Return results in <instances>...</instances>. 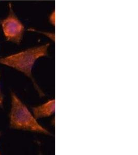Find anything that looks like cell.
I'll return each instance as SVG.
<instances>
[{
    "mask_svg": "<svg viewBox=\"0 0 138 155\" xmlns=\"http://www.w3.org/2000/svg\"><path fill=\"white\" fill-rule=\"evenodd\" d=\"M11 98L9 118V127L11 129L51 135L47 129L37 122L34 115L15 93L11 92Z\"/></svg>",
    "mask_w": 138,
    "mask_h": 155,
    "instance_id": "7a4b0ae2",
    "label": "cell"
},
{
    "mask_svg": "<svg viewBox=\"0 0 138 155\" xmlns=\"http://www.w3.org/2000/svg\"><path fill=\"white\" fill-rule=\"evenodd\" d=\"M32 112L36 119L52 116L55 113V100L50 99L44 104L32 107Z\"/></svg>",
    "mask_w": 138,
    "mask_h": 155,
    "instance_id": "277c9868",
    "label": "cell"
},
{
    "mask_svg": "<svg viewBox=\"0 0 138 155\" xmlns=\"http://www.w3.org/2000/svg\"><path fill=\"white\" fill-rule=\"evenodd\" d=\"M1 134H1V132H0V137H1ZM0 155H1V152H0Z\"/></svg>",
    "mask_w": 138,
    "mask_h": 155,
    "instance_id": "52a82bcc",
    "label": "cell"
},
{
    "mask_svg": "<svg viewBox=\"0 0 138 155\" xmlns=\"http://www.w3.org/2000/svg\"><path fill=\"white\" fill-rule=\"evenodd\" d=\"M49 46V43H47L0 58V64L14 69L30 79L39 96L43 97L44 96V93L34 79L32 70L36 61L47 55Z\"/></svg>",
    "mask_w": 138,
    "mask_h": 155,
    "instance_id": "6da1fadb",
    "label": "cell"
},
{
    "mask_svg": "<svg viewBox=\"0 0 138 155\" xmlns=\"http://www.w3.org/2000/svg\"><path fill=\"white\" fill-rule=\"evenodd\" d=\"M55 12L54 11L53 12H52L51 15V16L50 17V21L51 22V23L53 25H54V24H55Z\"/></svg>",
    "mask_w": 138,
    "mask_h": 155,
    "instance_id": "8992f818",
    "label": "cell"
},
{
    "mask_svg": "<svg viewBox=\"0 0 138 155\" xmlns=\"http://www.w3.org/2000/svg\"><path fill=\"white\" fill-rule=\"evenodd\" d=\"M0 25L7 41L17 45L21 44L25 34V25L15 14L11 3L9 4L8 14L0 20Z\"/></svg>",
    "mask_w": 138,
    "mask_h": 155,
    "instance_id": "3957f363",
    "label": "cell"
},
{
    "mask_svg": "<svg viewBox=\"0 0 138 155\" xmlns=\"http://www.w3.org/2000/svg\"><path fill=\"white\" fill-rule=\"evenodd\" d=\"M0 78H1V73H0ZM4 98L3 94L2 93V90L1 88V85H0V108H3L4 106Z\"/></svg>",
    "mask_w": 138,
    "mask_h": 155,
    "instance_id": "5b68a950",
    "label": "cell"
}]
</instances>
